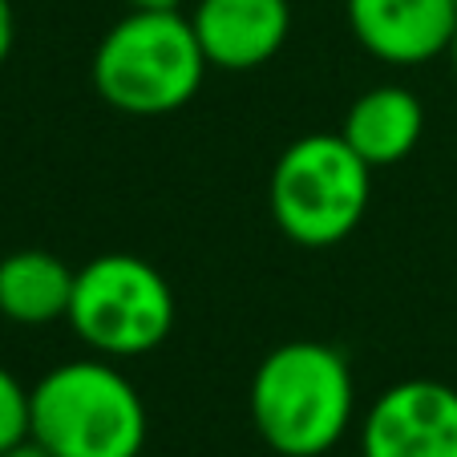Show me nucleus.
I'll return each instance as SVG.
<instances>
[{
  "mask_svg": "<svg viewBox=\"0 0 457 457\" xmlns=\"http://www.w3.org/2000/svg\"><path fill=\"white\" fill-rule=\"evenodd\" d=\"M0 457H53V453L41 445V441L25 437V441H17V445H12V449H4V453H0Z\"/></svg>",
  "mask_w": 457,
  "mask_h": 457,
  "instance_id": "14",
  "label": "nucleus"
},
{
  "mask_svg": "<svg viewBox=\"0 0 457 457\" xmlns=\"http://www.w3.org/2000/svg\"><path fill=\"white\" fill-rule=\"evenodd\" d=\"M73 279L78 271L53 251H12L0 259V316L21 328H45L53 320L70 316Z\"/></svg>",
  "mask_w": 457,
  "mask_h": 457,
  "instance_id": "10",
  "label": "nucleus"
},
{
  "mask_svg": "<svg viewBox=\"0 0 457 457\" xmlns=\"http://www.w3.org/2000/svg\"><path fill=\"white\" fill-rule=\"evenodd\" d=\"M12 45H17V17H12L9 0H0V65L9 61Z\"/></svg>",
  "mask_w": 457,
  "mask_h": 457,
  "instance_id": "12",
  "label": "nucleus"
},
{
  "mask_svg": "<svg viewBox=\"0 0 457 457\" xmlns=\"http://www.w3.org/2000/svg\"><path fill=\"white\" fill-rule=\"evenodd\" d=\"M211 61L182 12L129 9L94 49V86L129 118H162L195 102Z\"/></svg>",
  "mask_w": 457,
  "mask_h": 457,
  "instance_id": "2",
  "label": "nucleus"
},
{
  "mask_svg": "<svg viewBox=\"0 0 457 457\" xmlns=\"http://www.w3.org/2000/svg\"><path fill=\"white\" fill-rule=\"evenodd\" d=\"M361 457H457V388L425 377L388 385L361 421Z\"/></svg>",
  "mask_w": 457,
  "mask_h": 457,
  "instance_id": "6",
  "label": "nucleus"
},
{
  "mask_svg": "<svg viewBox=\"0 0 457 457\" xmlns=\"http://www.w3.org/2000/svg\"><path fill=\"white\" fill-rule=\"evenodd\" d=\"M425 134V110L413 89L405 86H372L345 113L340 138L372 166H397L417 150Z\"/></svg>",
  "mask_w": 457,
  "mask_h": 457,
  "instance_id": "9",
  "label": "nucleus"
},
{
  "mask_svg": "<svg viewBox=\"0 0 457 457\" xmlns=\"http://www.w3.org/2000/svg\"><path fill=\"white\" fill-rule=\"evenodd\" d=\"M174 292L166 276L142 255L110 251L78 268L70 300V328L94 356L129 361L146 356L174 332Z\"/></svg>",
  "mask_w": 457,
  "mask_h": 457,
  "instance_id": "5",
  "label": "nucleus"
},
{
  "mask_svg": "<svg viewBox=\"0 0 457 457\" xmlns=\"http://www.w3.org/2000/svg\"><path fill=\"white\" fill-rule=\"evenodd\" d=\"M345 12L356 45L385 65H425L457 33V0H345Z\"/></svg>",
  "mask_w": 457,
  "mask_h": 457,
  "instance_id": "7",
  "label": "nucleus"
},
{
  "mask_svg": "<svg viewBox=\"0 0 457 457\" xmlns=\"http://www.w3.org/2000/svg\"><path fill=\"white\" fill-rule=\"evenodd\" d=\"M271 219L295 247L324 251L364 223L372 166L337 134H303L271 170Z\"/></svg>",
  "mask_w": 457,
  "mask_h": 457,
  "instance_id": "4",
  "label": "nucleus"
},
{
  "mask_svg": "<svg viewBox=\"0 0 457 457\" xmlns=\"http://www.w3.org/2000/svg\"><path fill=\"white\" fill-rule=\"evenodd\" d=\"M190 25L211 70L247 73L268 65L292 33L287 0H199Z\"/></svg>",
  "mask_w": 457,
  "mask_h": 457,
  "instance_id": "8",
  "label": "nucleus"
},
{
  "mask_svg": "<svg viewBox=\"0 0 457 457\" xmlns=\"http://www.w3.org/2000/svg\"><path fill=\"white\" fill-rule=\"evenodd\" d=\"M134 12H182V0H126Z\"/></svg>",
  "mask_w": 457,
  "mask_h": 457,
  "instance_id": "13",
  "label": "nucleus"
},
{
  "mask_svg": "<svg viewBox=\"0 0 457 457\" xmlns=\"http://www.w3.org/2000/svg\"><path fill=\"white\" fill-rule=\"evenodd\" d=\"M150 417L142 393L110 361H65L33 385V433L53 457H138Z\"/></svg>",
  "mask_w": 457,
  "mask_h": 457,
  "instance_id": "3",
  "label": "nucleus"
},
{
  "mask_svg": "<svg viewBox=\"0 0 457 457\" xmlns=\"http://www.w3.org/2000/svg\"><path fill=\"white\" fill-rule=\"evenodd\" d=\"M251 425L279 457H324L345 441L356 385L345 353L324 340H287L251 377Z\"/></svg>",
  "mask_w": 457,
  "mask_h": 457,
  "instance_id": "1",
  "label": "nucleus"
},
{
  "mask_svg": "<svg viewBox=\"0 0 457 457\" xmlns=\"http://www.w3.org/2000/svg\"><path fill=\"white\" fill-rule=\"evenodd\" d=\"M449 61H453V73H457V33H453V45H449Z\"/></svg>",
  "mask_w": 457,
  "mask_h": 457,
  "instance_id": "15",
  "label": "nucleus"
},
{
  "mask_svg": "<svg viewBox=\"0 0 457 457\" xmlns=\"http://www.w3.org/2000/svg\"><path fill=\"white\" fill-rule=\"evenodd\" d=\"M33 433V388L0 369V453Z\"/></svg>",
  "mask_w": 457,
  "mask_h": 457,
  "instance_id": "11",
  "label": "nucleus"
}]
</instances>
